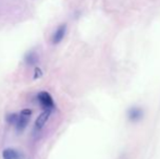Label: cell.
I'll return each instance as SVG.
<instances>
[{
    "instance_id": "cell-2",
    "label": "cell",
    "mask_w": 160,
    "mask_h": 159,
    "mask_svg": "<svg viewBox=\"0 0 160 159\" xmlns=\"http://www.w3.org/2000/svg\"><path fill=\"white\" fill-rule=\"evenodd\" d=\"M66 33H67V25L66 24H61L59 25L58 28L56 30V32L53 33L52 38H51V41H52L53 45H57L60 41H62L64 36H66Z\"/></svg>"
},
{
    "instance_id": "cell-3",
    "label": "cell",
    "mask_w": 160,
    "mask_h": 159,
    "mask_svg": "<svg viewBox=\"0 0 160 159\" xmlns=\"http://www.w3.org/2000/svg\"><path fill=\"white\" fill-rule=\"evenodd\" d=\"M2 158L3 159H24L23 154L20 150L15 149V148H6L2 151Z\"/></svg>"
},
{
    "instance_id": "cell-5",
    "label": "cell",
    "mask_w": 160,
    "mask_h": 159,
    "mask_svg": "<svg viewBox=\"0 0 160 159\" xmlns=\"http://www.w3.org/2000/svg\"><path fill=\"white\" fill-rule=\"evenodd\" d=\"M30 118L31 117H27V116H23V114H20L18 119V122L15 124V127H17V131L18 132H22L26 125L28 124V121H30Z\"/></svg>"
},
{
    "instance_id": "cell-1",
    "label": "cell",
    "mask_w": 160,
    "mask_h": 159,
    "mask_svg": "<svg viewBox=\"0 0 160 159\" xmlns=\"http://www.w3.org/2000/svg\"><path fill=\"white\" fill-rule=\"evenodd\" d=\"M37 99L39 101V104L44 107L45 109H52L54 107V103L51 95L47 92H40L37 95Z\"/></svg>"
},
{
    "instance_id": "cell-6",
    "label": "cell",
    "mask_w": 160,
    "mask_h": 159,
    "mask_svg": "<svg viewBox=\"0 0 160 159\" xmlns=\"http://www.w3.org/2000/svg\"><path fill=\"white\" fill-rule=\"evenodd\" d=\"M129 118L130 120H132V121H138V120H141L143 118V111L139 108H136V107H134L132 109H130L129 111Z\"/></svg>"
},
{
    "instance_id": "cell-10",
    "label": "cell",
    "mask_w": 160,
    "mask_h": 159,
    "mask_svg": "<svg viewBox=\"0 0 160 159\" xmlns=\"http://www.w3.org/2000/svg\"><path fill=\"white\" fill-rule=\"evenodd\" d=\"M20 114H23V116H27V117H31V116H32V110H30V109H24V110H22V111H21Z\"/></svg>"
},
{
    "instance_id": "cell-7",
    "label": "cell",
    "mask_w": 160,
    "mask_h": 159,
    "mask_svg": "<svg viewBox=\"0 0 160 159\" xmlns=\"http://www.w3.org/2000/svg\"><path fill=\"white\" fill-rule=\"evenodd\" d=\"M24 61L26 62V64L28 65H33L38 62V56L36 55L35 52H28L26 54V56L24 57Z\"/></svg>"
},
{
    "instance_id": "cell-9",
    "label": "cell",
    "mask_w": 160,
    "mask_h": 159,
    "mask_svg": "<svg viewBox=\"0 0 160 159\" xmlns=\"http://www.w3.org/2000/svg\"><path fill=\"white\" fill-rule=\"evenodd\" d=\"M43 76V71H41V69L38 68V67H36L35 70H34V75H33V78L34 80H38L39 77Z\"/></svg>"
},
{
    "instance_id": "cell-8",
    "label": "cell",
    "mask_w": 160,
    "mask_h": 159,
    "mask_svg": "<svg viewBox=\"0 0 160 159\" xmlns=\"http://www.w3.org/2000/svg\"><path fill=\"white\" fill-rule=\"evenodd\" d=\"M18 119H19V116L17 114H10L7 116L6 118V121L11 124V125H15L17 122H18Z\"/></svg>"
},
{
    "instance_id": "cell-4",
    "label": "cell",
    "mask_w": 160,
    "mask_h": 159,
    "mask_svg": "<svg viewBox=\"0 0 160 159\" xmlns=\"http://www.w3.org/2000/svg\"><path fill=\"white\" fill-rule=\"evenodd\" d=\"M51 114V109H45L41 114L37 117L35 121V125H36V129H41V127L45 125V123L48 121L49 117Z\"/></svg>"
}]
</instances>
